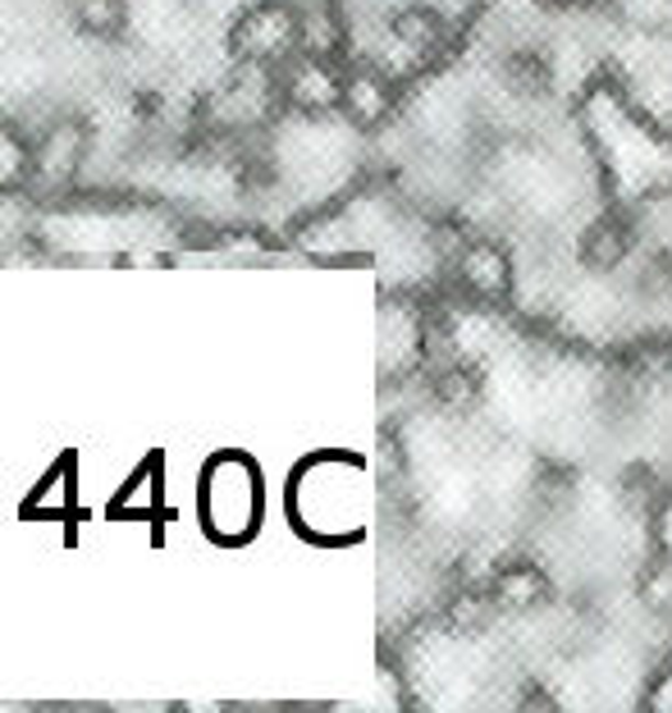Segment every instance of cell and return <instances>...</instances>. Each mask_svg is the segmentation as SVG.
Listing matches in <instances>:
<instances>
[{"mask_svg": "<svg viewBox=\"0 0 672 713\" xmlns=\"http://www.w3.org/2000/svg\"><path fill=\"white\" fill-rule=\"evenodd\" d=\"M202 526L210 540L242 544L261 526V467L242 453H220L202 472Z\"/></svg>", "mask_w": 672, "mask_h": 713, "instance_id": "obj_1", "label": "cell"}, {"mask_svg": "<svg viewBox=\"0 0 672 713\" xmlns=\"http://www.w3.org/2000/svg\"><path fill=\"white\" fill-rule=\"evenodd\" d=\"M229 51L242 65H284L302 51V6L289 0H261L238 14L229 28Z\"/></svg>", "mask_w": 672, "mask_h": 713, "instance_id": "obj_2", "label": "cell"}, {"mask_svg": "<svg viewBox=\"0 0 672 713\" xmlns=\"http://www.w3.org/2000/svg\"><path fill=\"white\" fill-rule=\"evenodd\" d=\"M344 83H348V69H339V60L293 55L280 78V91L289 110L297 115H329V110H344Z\"/></svg>", "mask_w": 672, "mask_h": 713, "instance_id": "obj_3", "label": "cell"}, {"mask_svg": "<svg viewBox=\"0 0 672 713\" xmlns=\"http://www.w3.org/2000/svg\"><path fill=\"white\" fill-rule=\"evenodd\" d=\"M87 156V123L55 119L42 138H33V188H65Z\"/></svg>", "mask_w": 672, "mask_h": 713, "instance_id": "obj_4", "label": "cell"}, {"mask_svg": "<svg viewBox=\"0 0 672 713\" xmlns=\"http://www.w3.org/2000/svg\"><path fill=\"white\" fill-rule=\"evenodd\" d=\"M457 284L467 293L485 298V302H499L512 293V257L508 247L495 238H467L457 247Z\"/></svg>", "mask_w": 672, "mask_h": 713, "instance_id": "obj_5", "label": "cell"}, {"mask_svg": "<svg viewBox=\"0 0 672 713\" xmlns=\"http://www.w3.org/2000/svg\"><path fill=\"white\" fill-rule=\"evenodd\" d=\"M393 110V87L380 69L361 65V69H348V83H344V115L357 123V129H380Z\"/></svg>", "mask_w": 672, "mask_h": 713, "instance_id": "obj_6", "label": "cell"}, {"mask_svg": "<svg viewBox=\"0 0 672 713\" xmlns=\"http://www.w3.org/2000/svg\"><path fill=\"white\" fill-rule=\"evenodd\" d=\"M389 37L399 42L403 51L431 55V51H440L448 42V19L435 6H403L399 14L389 19Z\"/></svg>", "mask_w": 672, "mask_h": 713, "instance_id": "obj_7", "label": "cell"}, {"mask_svg": "<svg viewBox=\"0 0 672 713\" xmlns=\"http://www.w3.org/2000/svg\"><path fill=\"white\" fill-rule=\"evenodd\" d=\"M549 591H554V585H549V576L535 563H508L490 585V595L503 613H531L549 599Z\"/></svg>", "mask_w": 672, "mask_h": 713, "instance_id": "obj_8", "label": "cell"}, {"mask_svg": "<svg viewBox=\"0 0 672 713\" xmlns=\"http://www.w3.org/2000/svg\"><path fill=\"white\" fill-rule=\"evenodd\" d=\"M631 257V225L627 220H595L582 234V261L595 274L618 270Z\"/></svg>", "mask_w": 672, "mask_h": 713, "instance_id": "obj_9", "label": "cell"}, {"mask_svg": "<svg viewBox=\"0 0 672 713\" xmlns=\"http://www.w3.org/2000/svg\"><path fill=\"white\" fill-rule=\"evenodd\" d=\"M499 74H503V87L512 91V97H527V101L544 97V91L554 87V65H549V55L544 51H531V46L503 55Z\"/></svg>", "mask_w": 672, "mask_h": 713, "instance_id": "obj_10", "label": "cell"}, {"mask_svg": "<svg viewBox=\"0 0 672 713\" xmlns=\"http://www.w3.org/2000/svg\"><path fill=\"white\" fill-rule=\"evenodd\" d=\"M344 51V19L329 6H307L302 10V51L297 55H316V60H339Z\"/></svg>", "mask_w": 672, "mask_h": 713, "instance_id": "obj_11", "label": "cell"}, {"mask_svg": "<svg viewBox=\"0 0 672 713\" xmlns=\"http://www.w3.org/2000/svg\"><path fill=\"white\" fill-rule=\"evenodd\" d=\"M69 6H74V23L87 37H101V42L119 37L129 23V0H69Z\"/></svg>", "mask_w": 672, "mask_h": 713, "instance_id": "obj_12", "label": "cell"}, {"mask_svg": "<svg viewBox=\"0 0 672 713\" xmlns=\"http://www.w3.org/2000/svg\"><path fill=\"white\" fill-rule=\"evenodd\" d=\"M435 398L448 412H472L480 402V376L472 366H444L440 380H435Z\"/></svg>", "mask_w": 672, "mask_h": 713, "instance_id": "obj_13", "label": "cell"}, {"mask_svg": "<svg viewBox=\"0 0 672 713\" xmlns=\"http://www.w3.org/2000/svg\"><path fill=\"white\" fill-rule=\"evenodd\" d=\"M23 179H33V142H28L14 123L0 129V183L19 188Z\"/></svg>", "mask_w": 672, "mask_h": 713, "instance_id": "obj_14", "label": "cell"}, {"mask_svg": "<svg viewBox=\"0 0 672 713\" xmlns=\"http://www.w3.org/2000/svg\"><path fill=\"white\" fill-rule=\"evenodd\" d=\"M646 604L650 608H672V568L650 572V581H646Z\"/></svg>", "mask_w": 672, "mask_h": 713, "instance_id": "obj_15", "label": "cell"}, {"mask_svg": "<svg viewBox=\"0 0 672 713\" xmlns=\"http://www.w3.org/2000/svg\"><path fill=\"white\" fill-rule=\"evenodd\" d=\"M567 6H595V0H567Z\"/></svg>", "mask_w": 672, "mask_h": 713, "instance_id": "obj_16", "label": "cell"}]
</instances>
